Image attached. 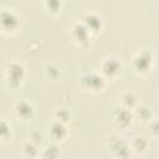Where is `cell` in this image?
Segmentation results:
<instances>
[{
    "mask_svg": "<svg viewBox=\"0 0 159 159\" xmlns=\"http://www.w3.org/2000/svg\"><path fill=\"white\" fill-rule=\"evenodd\" d=\"M19 25V20L17 16L9 10H2L0 12V26L2 27V30L5 31H12L17 27Z\"/></svg>",
    "mask_w": 159,
    "mask_h": 159,
    "instance_id": "6da1fadb",
    "label": "cell"
},
{
    "mask_svg": "<svg viewBox=\"0 0 159 159\" xmlns=\"http://www.w3.org/2000/svg\"><path fill=\"white\" fill-rule=\"evenodd\" d=\"M150 63H152V55L148 51H142L139 52L133 61L134 68L139 72H147L150 68Z\"/></svg>",
    "mask_w": 159,
    "mask_h": 159,
    "instance_id": "7a4b0ae2",
    "label": "cell"
},
{
    "mask_svg": "<svg viewBox=\"0 0 159 159\" xmlns=\"http://www.w3.org/2000/svg\"><path fill=\"white\" fill-rule=\"evenodd\" d=\"M6 73H7V80L10 82H16V84H19L24 77V67L19 63H11L6 68Z\"/></svg>",
    "mask_w": 159,
    "mask_h": 159,
    "instance_id": "3957f363",
    "label": "cell"
},
{
    "mask_svg": "<svg viewBox=\"0 0 159 159\" xmlns=\"http://www.w3.org/2000/svg\"><path fill=\"white\" fill-rule=\"evenodd\" d=\"M15 112H16L17 117L22 118V119H29V118L31 119V117L34 116V108L26 101H19L15 104Z\"/></svg>",
    "mask_w": 159,
    "mask_h": 159,
    "instance_id": "277c9868",
    "label": "cell"
},
{
    "mask_svg": "<svg viewBox=\"0 0 159 159\" xmlns=\"http://www.w3.org/2000/svg\"><path fill=\"white\" fill-rule=\"evenodd\" d=\"M102 71L109 77H114L120 72V65L114 58H108L102 63Z\"/></svg>",
    "mask_w": 159,
    "mask_h": 159,
    "instance_id": "5b68a950",
    "label": "cell"
},
{
    "mask_svg": "<svg viewBox=\"0 0 159 159\" xmlns=\"http://www.w3.org/2000/svg\"><path fill=\"white\" fill-rule=\"evenodd\" d=\"M83 82H87L86 87L91 88V89H98L103 86V77L96 75V73H87L82 77Z\"/></svg>",
    "mask_w": 159,
    "mask_h": 159,
    "instance_id": "8992f818",
    "label": "cell"
},
{
    "mask_svg": "<svg viewBox=\"0 0 159 159\" xmlns=\"http://www.w3.org/2000/svg\"><path fill=\"white\" fill-rule=\"evenodd\" d=\"M113 118L120 124V125H127L132 122V114L129 112V109L127 108H117V111L113 113Z\"/></svg>",
    "mask_w": 159,
    "mask_h": 159,
    "instance_id": "52a82bcc",
    "label": "cell"
},
{
    "mask_svg": "<svg viewBox=\"0 0 159 159\" xmlns=\"http://www.w3.org/2000/svg\"><path fill=\"white\" fill-rule=\"evenodd\" d=\"M101 17L97 16L96 14H86L84 16V26L89 30L92 27V30H97L98 27H101Z\"/></svg>",
    "mask_w": 159,
    "mask_h": 159,
    "instance_id": "ba28073f",
    "label": "cell"
},
{
    "mask_svg": "<svg viewBox=\"0 0 159 159\" xmlns=\"http://www.w3.org/2000/svg\"><path fill=\"white\" fill-rule=\"evenodd\" d=\"M50 133H51V137L56 140H60L62 139L65 135H66V128L63 125V123H60V122H56L51 125V129H50Z\"/></svg>",
    "mask_w": 159,
    "mask_h": 159,
    "instance_id": "9c48e42d",
    "label": "cell"
},
{
    "mask_svg": "<svg viewBox=\"0 0 159 159\" xmlns=\"http://www.w3.org/2000/svg\"><path fill=\"white\" fill-rule=\"evenodd\" d=\"M22 152H24V154H25L27 158H30V159H34V158L37 155V153H39L36 144H34V143H31V142H27V143L24 144Z\"/></svg>",
    "mask_w": 159,
    "mask_h": 159,
    "instance_id": "30bf717a",
    "label": "cell"
},
{
    "mask_svg": "<svg viewBox=\"0 0 159 159\" xmlns=\"http://www.w3.org/2000/svg\"><path fill=\"white\" fill-rule=\"evenodd\" d=\"M137 99H135V96L132 93V92H125L123 96H122V104H123V108H127L129 109V107H133L135 104Z\"/></svg>",
    "mask_w": 159,
    "mask_h": 159,
    "instance_id": "8fae6325",
    "label": "cell"
},
{
    "mask_svg": "<svg viewBox=\"0 0 159 159\" xmlns=\"http://www.w3.org/2000/svg\"><path fill=\"white\" fill-rule=\"evenodd\" d=\"M43 158L45 159H56L57 155H58V149L56 145H48L45 152H43Z\"/></svg>",
    "mask_w": 159,
    "mask_h": 159,
    "instance_id": "7c38bea8",
    "label": "cell"
},
{
    "mask_svg": "<svg viewBox=\"0 0 159 159\" xmlns=\"http://www.w3.org/2000/svg\"><path fill=\"white\" fill-rule=\"evenodd\" d=\"M137 113H138V116H139V118L142 120H148V119H150V116H152L150 111L144 106L137 107Z\"/></svg>",
    "mask_w": 159,
    "mask_h": 159,
    "instance_id": "4fadbf2b",
    "label": "cell"
},
{
    "mask_svg": "<svg viewBox=\"0 0 159 159\" xmlns=\"http://www.w3.org/2000/svg\"><path fill=\"white\" fill-rule=\"evenodd\" d=\"M133 148L137 152H144L147 149V140L144 138H135L133 142Z\"/></svg>",
    "mask_w": 159,
    "mask_h": 159,
    "instance_id": "5bb4252c",
    "label": "cell"
},
{
    "mask_svg": "<svg viewBox=\"0 0 159 159\" xmlns=\"http://www.w3.org/2000/svg\"><path fill=\"white\" fill-rule=\"evenodd\" d=\"M9 129H10V128H9L7 123H6L4 119L0 118V139L7 137V134H9Z\"/></svg>",
    "mask_w": 159,
    "mask_h": 159,
    "instance_id": "9a60e30c",
    "label": "cell"
}]
</instances>
